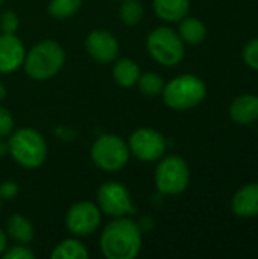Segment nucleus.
Instances as JSON below:
<instances>
[{"mask_svg": "<svg viewBox=\"0 0 258 259\" xmlns=\"http://www.w3.org/2000/svg\"><path fill=\"white\" fill-rule=\"evenodd\" d=\"M141 244V228L128 217L114 219L100 234V250L108 259H134Z\"/></svg>", "mask_w": 258, "mask_h": 259, "instance_id": "nucleus-1", "label": "nucleus"}, {"mask_svg": "<svg viewBox=\"0 0 258 259\" xmlns=\"http://www.w3.org/2000/svg\"><path fill=\"white\" fill-rule=\"evenodd\" d=\"M64 62L65 52L61 44L53 39H44L26 53L23 67L30 79L49 80L61 71Z\"/></svg>", "mask_w": 258, "mask_h": 259, "instance_id": "nucleus-2", "label": "nucleus"}, {"mask_svg": "<svg viewBox=\"0 0 258 259\" xmlns=\"http://www.w3.org/2000/svg\"><path fill=\"white\" fill-rule=\"evenodd\" d=\"M8 153L21 167L38 168L47 158V143L38 131L23 127L9 135Z\"/></svg>", "mask_w": 258, "mask_h": 259, "instance_id": "nucleus-3", "label": "nucleus"}, {"mask_svg": "<svg viewBox=\"0 0 258 259\" xmlns=\"http://www.w3.org/2000/svg\"><path fill=\"white\" fill-rule=\"evenodd\" d=\"M164 103L175 111H187L201 105L207 97L205 82L195 74H181L164 83Z\"/></svg>", "mask_w": 258, "mask_h": 259, "instance_id": "nucleus-4", "label": "nucleus"}, {"mask_svg": "<svg viewBox=\"0 0 258 259\" xmlns=\"http://www.w3.org/2000/svg\"><path fill=\"white\" fill-rule=\"evenodd\" d=\"M146 49L152 59L164 67L178 65L186 55V46L176 30L169 26L154 29L146 39Z\"/></svg>", "mask_w": 258, "mask_h": 259, "instance_id": "nucleus-5", "label": "nucleus"}, {"mask_svg": "<svg viewBox=\"0 0 258 259\" xmlns=\"http://www.w3.org/2000/svg\"><path fill=\"white\" fill-rule=\"evenodd\" d=\"M155 187L164 196H178L190 184V168L184 158L170 155L161 158L155 168Z\"/></svg>", "mask_w": 258, "mask_h": 259, "instance_id": "nucleus-6", "label": "nucleus"}, {"mask_svg": "<svg viewBox=\"0 0 258 259\" xmlns=\"http://www.w3.org/2000/svg\"><path fill=\"white\" fill-rule=\"evenodd\" d=\"M128 144L114 134L100 135L91 146V161L103 171H119L129 161Z\"/></svg>", "mask_w": 258, "mask_h": 259, "instance_id": "nucleus-7", "label": "nucleus"}, {"mask_svg": "<svg viewBox=\"0 0 258 259\" xmlns=\"http://www.w3.org/2000/svg\"><path fill=\"white\" fill-rule=\"evenodd\" d=\"M96 205L99 206L100 212L114 219L135 214V206L132 205L129 190L116 181H108L99 187Z\"/></svg>", "mask_w": 258, "mask_h": 259, "instance_id": "nucleus-8", "label": "nucleus"}, {"mask_svg": "<svg viewBox=\"0 0 258 259\" xmlns=\"http://www.w3.org/2000/svg\"><path fill=\"white\" fill-rule=\"evenodd\" d=\"M131 155L143 162H155L160 161L167 149L166 138L155 129L141 127L131 134L128 143Z\"/></svg>", "mask_w": 258, "mask_h": 259, "instance_id": "nucleus-9", "label": "nucleus"}, {"mask_svg": "<svg viewBox=\"0 0 258 259\" xmlns=\"http://www.w3.org/2000/svg\"><path fill=\"white\" fill-rule=\"evenodd\" d=\"M102 222V212L93 202H78L70 206L65 214L67 231L79 238L90 237L94 234Z\"/></svg>", "mask_w": 258, "mask_h": 259, "instance_id": "nucleus-10", "label": "nucleus"}, {"mask_svg": "<svg viewBox=\"0 0 258 259\" xmlns=\"http://www.w3.org/2000/svg\"><path fill=\"white\" fill-rule=\"evenodd\" d=\"M85 49L88 55L99 64H111L120 50L117 38L105 29L91 30L87 35Z\"/></svg>", "mask_w": 258, "mask_h": 259, "instance_id": "nucleus-11", "label": "nucleus"}, {"mask_svg": "<svg viewBox=\"0 0 258 259\" xmlns=\"http://www.w3.org/2000/svg\"><path fill=\"white\" fill-rule=\"evenodd\" d=\"M26 49L15 33H0V73H14L23 67Z\"/></svg>", "mask_w": 258, "mask_h": 259, "instance_id": "nucleus-12", "label": "nucleus"}, {"mask_svg": "<svg viewBox=\"0 0 258 259\" xmlns=\"http://www.w3.org/2000/svg\"><path fill=\"white\" fill-rule=\"evenodd\" d=\"M231 211L239 219L258 217V184H246L239 188L231 199Z\"/></svg>", "mask_w": 258, "mask_h": 259, "instance_id": "nucleus-13", "label": "nucleus"}, {"mask_svg": "<svg viewBox=\"0 0 258 259\" xmlns=\"http://www.w3.org/2000/svg\"><path fill=\"white\" fill-rule=\"evenodd\" d=\"M230 118L239 126H249L258 120V96L242 94L230 105Z\"/></svg>", "mask_w": 258, "mask_h": 259, "instance_id": "nucleus-14", "label": "nucleus"}, {"mask_svg": "<svg viewBox=\"0 0 258 259\" xmlns=\"http://www.w3.org/2000/svg\"><path fill=\"white\" fill-rule=\"evenodd\" d=\"M155 14L169 23H178L190 11V0H154Z\"/></svg>", "mask_w": 258, "mask_h": 259, "instance_id": "nucleus-15", "label": "nucleus"}, {"mask_svg": "<svg viewBox=\"0 0 258 259\" xmlns=\"http://www.w3.org/2000/svg\"><path fill=\"white\" fill-rule=\"evenodd\" d=\"M6 232H8V237L17 244H29L35 235V229L32 223L20 214H14L8 219Z\"/></svg>", "mask_w": 258, "mask_h": 259, "instance_id": "nucleus-16", "label": "nucleus"}, {"mask_svg": "<svg viewBox=\"0 0 258 259\" xmlns=\"http://www.w3.org/2000/svg\"><path fill=\"white\" fill-rule=\"evenodd\" d=\"M178 35L184 42L190 46H198L207 38V27L199 18L186 15L182 20H179Z\"/></svg>", "mask_w": 258, "mask_h": 259, "instance_id": "nucleus-17", "label": "nucleus"}, {"mask_svg": "<svg viewBox=\"0 0 258 259\" xmlns=\"http://www.w3.org/2000/svg\"><path fill=\"white\" fill-rule=\"evenodd\" d=\"M140 74H141V71H140L138 64L129 58L119 59L113 67V77H114L116 83L123 88L134 87L137 83Z\"/></svg>", "mask_w": 258, "mask_h": 259, "instance_id": "nucleus-18", "label": "nucleus"}, {"mask_svg": "<svg viewBox=\"0 0 258 259\" xmlns=\"http://www.w3.org/2000/svg\"><path fill=\"white\" fill-rule=\"evenodd\" d=\"M88 256L90 253L87 247L76 238H67L61 241L50 253L52 259H87Z\"/></svg>", "mask_w": 258, "mask_h": 259, "instance_id": "nucleus-19", "label": "nucleus"}, {"mask_svg": "<svg viewBox=\"0 0 258 259\" xmlns=\"http://www.w3.org/2000/svg\"><path fill=\"white\" fill-rule=\"evenodd\" d=\"M144 8L140 0H122L119 17L126 26H135L143 20Z\"/></svg>", "mask_w": 258, "mask_h": 259, "instance_id": "nucleus-20", "label": "nucleus"}, {"mask_svg": "<svg viewBox=\"0 0 258 259\" xmlns=\"http://www.w3.org/2000/svg\"><path fill=\"white\" fill-rule=\"evenodd\" d=\"M82 6V0H50L47 12L56 20H65L75 15Z\"/></svg>", "mask_w": 258, "mask_h": 259, "instance_id": "nucleus-21", "label": "nucleus"}, {"mask_svg": "<svg viewBox=\"0 0 258 259\" xmlns=\"http://www.w3.org/2000/svg\"><path fill=\"white\" fill-rule=\"evenodd\" d=\"M137 85H138V90L141 94H144L148 97H155V96H160L163 93L164 79L158 73L148 71V73L140 74Z\"/></svg>", "mask_w": 258, "mask_h": 259, "instance_id": "nucleus-22", "label": "nucleus"}, {"mask_svg": "<svg viewBox=\"0 0 258 259\" xmlns=\"http://www.w3.org/2000/svg\"><path fill=\"white\" fill-rule=\"evenodd\" d=\"M20 27V18L14 11L0 14V33H15Z\"/></svg>", "mask_w": 258, "mask_h": 259, "instance_id": "nucleus-23", "label": "nucleus"}, {"mask_svg": "<svg viewBox=\"0 0 258 259\" xmlns=\"http://www.w3.org/2000/svg\"><path fill=\"white\" fill-rule=\"evenodd\" d=\"M242 55H243L245 64L249 68L258 71V36L257 38H252L251 41L246 42V46L243 47V53Z\"/></svg>", "mask_w": 258, "mask_h": 259, "instance_id": "nucleus-24", "label": "nucleus"}, {"mask_svg": "<svg viewBox=\"0 0 258 259\" xmlns=\"http://www.w3.org/2000/svg\"><path fill=\"white\" fill-rule=\"evenodd\" d=\"M5 259H33L35 255L33 252L26 246V244H17L12 247H6V250L2 253Z\"/></svg>", "mask_w": 258, "mask_h": 259, "instance_id": "nucleus-25", "label": "nucleus"}, {"mask_svg": "<svg viewBox=\"0 0 258 259\" xmlns=\"http://www.w3.org/2000/svg\"><path fill=\"white\" fill-rule=\"evenodd\" d=\"M12 131H14L12 114L5 106H0V138L9 137Z\"/></svg>", "mask_w": 258, "mask_h": 259, "instance_id": "nucleus-26", "label": "nucleus"}, {"mask_svg": "<svg viewBox=\"0 0 258 259\" xmlns=\"http://www.w3.org/2000/svg\"><path fill=\"white\" fill-rule=\"evenodd\" d=\"M18 194V185L14 181H6L0 185V197L2 200H12Z\"/></svg>", "mask_w": 258, "mask_h": 259, "instance_id": "nucleus-27", "label": "nucleus"}, {"mask_svg": "<svg viewBox=\"0 0 258 259\" xmlns=\"http://www.w3.org/2000/svg\"><path fill=\"white\" fill-rule=\"evenodd\" d=\"M6 247H8V237L2 231V228H0V255L6 250Z\"/></svg>", "mask_w": 258, "mask_h": 259, "instance_id": "nucleus-28", "label": "nucleus"}, {"mask_svg": "<svg viewBox=\"0 0 258 259\" xmlns=\"http://www.w3.org/2000/svg\"><path fill=\"white\" fill-rule=\"evenodd\" d=\"M8 153V143H3L2 140H0V156H3V155H6Z\"/></svg>", "mask_w": 258, "mask_h": 259, "instance_id": "nucleus-29", "label": "nucleus"}, {"mask_svg": "<svg viewBox=\"0 0 258 259\" xmlns=\"http://www.w3.org/2000/svg\"><path fill=\"white\" fill-rule=\"evenodd\" d=\"M5 97H6V87H5V83L0 80V102H2Z\"/></svg>", "mask_w": 258, "mask_h": 259, "instance_id": "nucleus-30", "label": "nucleus"}, {"mask_svg": "<svg viewBox=\"0 0 258 259\" xmlns=\"http://www.w3.org/2000/svg\"><path fill=\"white\" fill-rule=\"evenodd\" d=\"M3 2H5V0H0V6H2V3H3Z\"/></svg>", "mask_w": 258, "mask_h": 259, "instance_id": "nucleus-31", "label": "nucleus"}, {"mask_svg": "<svg viewBox=\"0 0 258 259\" xmlns=\"http://www.w3.org/2000/svg\"><path fill=\"white\" fill-rule=\"evenodd\" d=\"M0 206H2V197H0Z\"/></svg>", "mask_w": 258, "mask_h": 259, "instance_id": "nucleus-32", "label": "nucleus"}, {"mask_svg": "<svg viewBox=\"0 0 258 259\" xmlns=\"http://www.w3.org/2000/svg\"><path fill=\"white\" fill-rule=\"evenodd\" d=\"M119 2H122V0H119Z\"/></svg>", "mask_w": 258, "mask_h": 259, "instance_id": "nucleus-33", "label": "nucleus"}]
</instances>
